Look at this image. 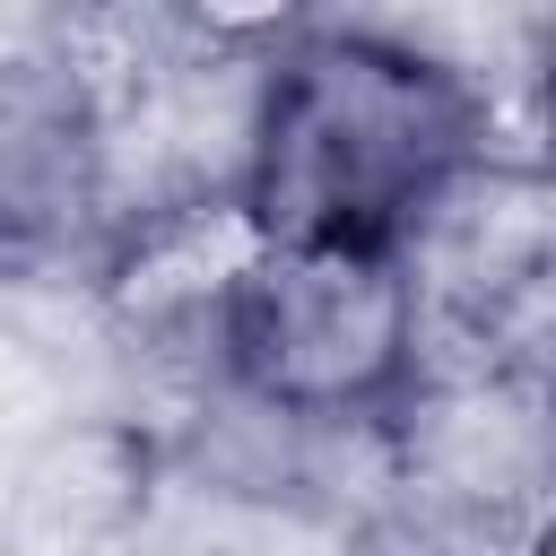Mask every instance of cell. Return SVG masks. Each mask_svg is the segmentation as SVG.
Returning a JSON list of instances; mask_svg holds the SVG:
<instances>
[{"label":"cell","mask_w":556,"mask_h":556,"mask_svg":"<svg viewBox=\"0 0 556 556\" xmlns=\"http://www.w3.org/2000/svg\"><path fill=\"white\" fill-rule=\"evenodd\" d=\"M478 156H495L478 87L417 35L374 17H287L261 52L235 191L269 235L400 243Z\"/></svg>","instance_id":"6da1fadb"},{"label":"cell","mask_w":556,"mask_h":556,"mask_svg":"<svg viewBox=\"0 0 556 556\" xmlns=\"http://www.w3.org/2000/svg\"><path fill=\"white\" fill-rule=\"evenodd\" d=\"M426 374V304L400 243L269 235L226 330L217 391L295 443L374 434Z\"/></svg>","instance_id":"7a4b0ae2"},{"label":"cell","mask_w":556,"mask_h":556,"mask_svg":"<svg viewBox=\"0 0 556 556\" xmlns=\"http://www.w3.org/2000/svg\"><path fill=\"white\" fill-rule=\"evenodd\" d=\"M104 243V148L43 35L0 52V269H61Z\"/></svg>","instance_id":"3957f363"}]
</instances>
